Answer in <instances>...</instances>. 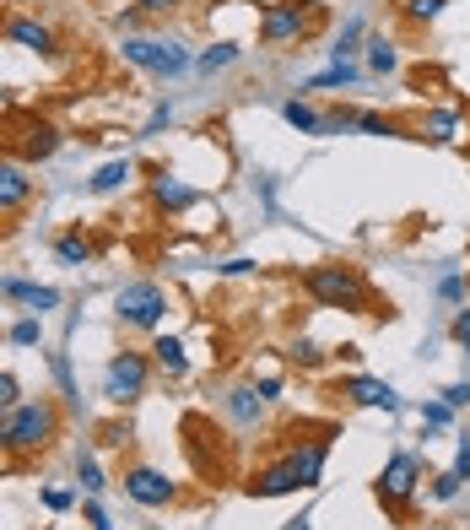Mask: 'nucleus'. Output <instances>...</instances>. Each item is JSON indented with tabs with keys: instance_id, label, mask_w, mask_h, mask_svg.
<instances>
[{
	"instance_id": "nucleus-28",
	"label": "nucleus",
	"mask_w": 470,
	"mask_h": 530,
	"mask_svg": "<svg viewBox=\"0 0 470 530\" xmlns=\"http://www.w3.org/2000/svg\"><path fill=\"white\" fill-rule=\"evenodd\" d=\"M357 130H362V136H400V125H395V119H389V114H373V109H362L357 114Z\"/></svg>"
},
{
	"instance_id": "nucleus-42",
	"label": "nucleus",
	"mask_w": 470,
	"mask_h": 530,
	"mask_svg": "<svg viewBox=\"0 0 470 530\" xmlns=\"http://www.w3.org/2000/svg\"><path fill=\"white\" fill-rule=\"evenodd\" d=\"M141 17H168V11H179V0H136Z\"/></svg>"
},
{
	"instance_id": "nucleus-49",
	"label": "nucleus",
	"mask_w": 470,
	"mask_h": 530,
	"mask_svg": "<svg viewBox=\"0 0 470 530\" xmlns=\"http://www.w3.org/2000/svg\"><path fill=\"white\" fill-rule=\"evenodd\" d=\"M146 530H163V525H146Z\"/></svg>"
},
{
	"instance_id": "nucleus-22",
	"label": "nucleus",
	"mask_w": 470,
	"mask_h": 530,
	"mask_svg": "<svg viewBox=\"0 0 470 530\" xmlns=\"http://www.w3.org/2000/svg\"><path fill=\"white\" fill-rule=\"evenodd\" d=\"M238 55H244V49L233 44V38H222V44H211V49H200V60H195V71L200 76H211V71H227V65H233Z\"/></svg>"
},
{
	"instance_id": "nucleus-45",
	"label": "nucleus",
	"mask_w": 470,
	"mask_h": 530,
	"mask_svg": "<svg viewBox=\"0 0 470 530\" xmlns=\"http://www.w3.org/2000/svg\"><path fill=\"white\" fill-rule=\"evenodd\" d=\"M454 341H460V347H470V309H460V320H454Z\"/></svg>"
},
{
	"instance_id": "nucleus-41",
	"label": "nucleus",
	"mask_w": 470,
	"mask_h": 530,
	"mask_svg": "<svg viewBox=\"0 0 470 530\" xmlns=\"http://www.w3.org/2000/svg\"><path fill=\"white\" fill-rule=\"evenodd\" d=\"M82 520H87L92 530H114V525H109V514H103V503H92V498L82 503Z\"/></svg>"
},
{
	"instance_id": "nucleus-11",
	"label": "nucleus",
	"mask_w": 470,
	"mask_h": 530,
	"mask_svg": "<svg viewBox=\"0 0 470 530\" xmlns=\"http://www.w3.org/2000/svg\"><path fill=\"white\" fill-rule=\"evenodd\" d=\"M341 395H352L357 406H379V412H400V395H395V384H384V379H368V374H352V379H341Z\"/></svg>"
},
{
	"instance_id": "nucleus-14",
	"label": "nucleus",
	"mask_w": 470,
	"mask_h": 530,
	"mask_svg": "<svg viewBox=\"0 0 470 530\" xmlns=\"http://www.w3.org/2000/svg\"><path fill=\"white\" fill-rule=\"evenodd\" d=\"M6 38L17 49H33V55H55V28H49V22H38V17H11L6 22Z\"/></svg>"
},
{
	"instance_id": "nucleus-46",
	"label": "nucleus",
	"mask_w": 470,
	"mask_h": 530,
	"mask_svg": "<svg viewBox=\"0 0 470 530\" xmlns=\"http://www.w3.org/2000/svg\"><path fill=\"white\" fill-rule=\"evenodd\" d=\"M0 449H6V412H0Z\"/></svg>"
},
{
	"instance_id": "nucleus-47",
	"label": "nucleus",
	"mask_w": 470,
	"mask_h": 530,
	"mask_svg": "<svg viewBox=\"0 0 470 530\" xmlns=\"http://www.w3.org/2000/svg\"><path fill=\"white\" fill-rule=\"evenodd\" d=\"M292 6H303V11H314V6H319V0H292Z\"/></svg>"
},
{
	"instance_id": "nucleus-40",
	"label": "nucleus",
	"mask_w": 470,
	"mask_h": 530,
	"mask_svg": "<svg viewBox=\"0 0 470 530\" xmlns=\"http://www.w3.org/2000/svg\"><path fill=\"white\" fill-rule=\"evenodd\" d=\"M103 444H109V449H125V444H130V422H109V428H103Z\"/></svg>"
},
{
	"instance_id": "nucleus-48",
	"label": "nucleus",
	"mask_w": 470,
	"mask_h": 530,
	"mask_svg": "<svg viewBox=\"0 0 470 530\" xmlns=\"http://www.w3.org/2000/svg\"><path fill=\"white\" fill-rule=\"evenodd\" d=\"M6 103H11V98H6V87H0V114H6Z\"/></svg>"
},
{
	"instance_id": "nucleus-34",
	"label": "nucleus",
	"mask_w": 470,
	"mask_h": 530,
	"mask_svg": "<svg viewBox=\"0 0 470 530\" xmlns=\"http://www.w3.org/2000/svg\"><path fill=\"white\" fill-rule=\"evenodd\" d=\"M357 38H362V22L352 17V22H346V28H341V38H335V49H330V55H335V60H346V55H352V49H357Z\"/></svg>"
},
{
	"instance_id": "nucleus-2",
	"label": "nucleus",
	"mask_w": 470,
	"mask_h": 530,
	"mask_svg": "<svg viewBox=\"0 0 470 530\" xmlns=\"http://www.w3.org/2000/svg\"><path fill=\"white\" fill-rule=\"evenodd\" d=\"M60 406L55 401H22L6 412V455H38L60 439Z\"/></svg>"
},
{
	"instance_id": "nucleus-12",
	"label": "nucleus",
	"mask_w": 470,
	"mask_h": 530,
	"mask_svg": "<svg viewBox=\"0 0 470 530\" xmlns=\"http://www.w3.org/2000/svg\"><path fill=\"white\" fill-rule=\"evenodd\" d=\"M292 471H298V487H319L325 482V460H330V439H303L292 449Z\"/></svg>"
},
{
	"instance_id": "nucleus-31",
	"label": "nucleus",
	"mask_w": 470,
	"mask_h": 530,
	"mask_svg": "<svg viewBox=\"0 0 470 530\" xmlns=\"http://www.w3.org/2000/svg\"><path fill=\"white\" fill-rule=\"evenodd\" d=\"M287 357H292L298 368H319V363H325V352H319L308 336H298V341H292V352H287Z\"/></svg>"
},
{
	"instance_id": "nucleus-33",
	"label": "nucleus",
	"mask_w": 470,
	"mask_h": 530,
	"mask_svg": "<svg viewBox=\"0 0 470 530\" xmlns=\"http://www.w3.org/2000/svg\"><path fill=\"white\" fill-rule=\"evenodd\" d=\"M454 422V406L449 401H427L422 406V428H449Z\"/></svg>"
},
{
	"instance_id": "nucleus-36",
	"label": "nucleus",
	"mask_w": 470,
	"mask_h": 530,
	"mask_svg": "<svg viewBox=\"0 0 470 530\" xmlns=\"http://www.w3.org/2000/svg\"><path fill=\"white\" fill-rule=\"evenodd\" d=\"M11 406H22V384L17 374H0V412H11Z\"/></svg>"
},
{
	"instance_id": "nucleus-16",
	"label": "nucleus",
	"mask_w": 470,
	"mask_h": 530,
	"mask_svg": "<svg viewBox=\"0 0 470 530\" xmlns=\"http://www.w3.org/2000/svg\"><path fill=\"white\" fill-rule=\"evenodd\" d=\"M152 368H163L168 379H184V374H190L184 341H179V336H163V330H157V336H152Z\"/></svg>"
},
{
	"instance_id": "nucleus-27",
	"label": "nucleus",
	"mask_w": 470,
	"mask_h": 530,
	"mask_svg": "<svg viewBox=\"0 0 470 530\" xmlns=\"http://www.w3.org/2000/svg\"><path fill=\"white\" fill-rule=\"evenodd\" d=\"M76 482H82V493H87V498L109 487V482H103V466H98L92 455H76Z\"/></svg>"
},
{
	"instance_id": "nucleus-13",
	"label": "nucleus",
	"mask_w": 470,
	"mask_h": 530,
	"mask_svg": "<svg viewBox=\"0 0 470 530\" xmlns=\"http://www.w3.org/2000/svg\"><path fill=\"white\" fill-rule=\"evenodd\" d=\"M244 487H249V498H287V493H298V471H292V460H276V466L254 471Z\"/></svg>"
},
{
	"instance_id": "nucleus-17",
	"label": "nucleus",
	"mask_w": 470,
	"mask_h": 530,
	"mask_svg": "<svg viewBox=\"0 0 470 530\" xmlns=\"http://www.w3.org/2000/svg\"><path fill=\"white\" fill-rule=\"evenodd\" d=\"M0 293H6V298H17V303H28V309H38V314L60 309V293H55V287H38V282H17V276H6V282H0Z\"/></svg>"
},
{
	"instance_id": "nucleus-25",
	"label": "nucleus",
	"mask_w": 470,
	"mask_h": 530,
	"mask_svg": "<svg viewBox=\"0 0 470 530\" xmlns=\"http://www.w3.org/2000/svg\"><path fill=\"white\" fill-rule=\"evenodd\" d=\"M352 82H357V65L352 60H335L330 71L308 76V92H319V87H352Z\"/></svg>"
},
{
	"instance_id": "nucleus-7",
	"label": "nucleus",
	"mask_w": 470,
	"mask_h": 530,
	"mask_svg": "<svg viewBox=\"0 0 470 530\" xmlns=\"http://www.w3.org/2000/svg\"><path fill=\"white\" fill-rule=\"evenodd\" d=\"M11 152H17V163H49L60 152V130L38 114H17L11 119Z\"/></svg>"
},
{
	"instance_id": "nucleus-4",
	"label": "nucleus",
	"mask_w": 470,
	"mask_h": 530,
	"mask_svg": "<svg viewBox=\"0 0 470 530\" xmlns=\"http://www.w3.org/2000/svg\"><path fill=\"white\" fill-rule=\"evenodd\" d=\"M114 314L130 330H157L168 320V287L163 282H125L114 293Z\"/></svg>"
},
{
	"instance_id": "nucleus-43",
	"label": "nucleus",
	"mask_w": 470,
	"mask_h": 530,
	"mask_svg": "<svg viewBox=\"0 0 470 530\" xmlns=\"http://www.w3.org/2000/svg\"><path fill=\"white\" fill-rule=\"evenodd\" d=\"M454 471H460V482H470V439H460V455H454Z\"/></svg>"
},
{
	"instance_id": "nucleus-35",
	"label": "nucleus",
	"mask_w": 470,
	"mask_h": 530,
	"mask_svg": "<svg viewBox=\"0 0 470 530\" xmlns=\"http://www.w3.org/2000/svg\"><path fill=\"white\" fill-rule=\"evenodd\" d=\"M71 503H76L71 487H44V509H49V514H65Z\"/></svg>"
},
{
	"instance_id": "nucleus-44",
	"label": "nucleus",
	"mask_w": 470,
	"mask_h": 530,
	"mask_svg": "<svg viewBox=\"0 0 470 530\" xmlns=\"http://www.w3.org/2000/svg\"><path fill=\"white\" fill-rule=\"evenodd\" d=\"M249 271H254V260H249V255H238V260H227V265H222V276H249Z\"/></svg>"
},
{
	"instance_id": "nucleus-21",
	"label": "nucleus",
	"mask_w": 470,
	"mask_h": 530,
	"mask_svg": "<svg viewBox=\"0 0 470 530\" xmlns=\"http://www.w3.org/2000/svg\"><path fill=\"white\" fill-rule=\"evenodd\" d=\"M281 119H287L292 130H303V136H319V130H325V114H314L303 98H287V103H281Z\"/></svg>"
},
{
	"instance_id": "nucleus-32",
	"label": "nucleus",
	"mask_w": 470,
	"mask_h": 530,
	"mask_svg": "<svg viewBox=\"0 0 470 530\" xmlns=\"http://www.w3.org/2000/svg\"><path fill=\"white\" fill-rule=\"evenodd\" d=\"M38 341H44V325H38V320H17V325H11V347H38Z\"/></svg>"
},
{
	"instance_id": "nucleus-30",
	"label": "nucleus",
	"mask_w": 470,
	"mask_h": 530,
	"mask_svg": "<svg viewBox=\"0 0 470 530\" xmlns=\"http://www.w3.org/2000/svg\"><path fill=\"white\" fill-rule=\"evenodd\" d=\"M460 487H465V482H460V471L449 466V471H438V476H433V487H427V493H433L438 503H449V498H460Z\"/></svg>"
},
{
	"instance_id": "nucleus-38",
	"label": "nucleus",
	"mask_w": 470,
	"mask_h": 530,
	"mask_svg": "<svg viewBox=\"0 0 470 530\" xmlns=\"http://www.w3.org/2000/svg\"><path fill=\"white\" fill-rule=\"evenodd\" d=\"M163 125H173V103H157V109H152V119H146V130H141V136H157V130H163Z\"/></svg>"
},
{
	"instance_id": "nucleus-39",
	"label": "nucleus",
	"mask_w": 470,
	"mask_h": 530,
	"mask_svg": "<svg viewBox=\"0 0 470 530\" xmlns=\"http://www.w3.org/2000/svg\"><path fill=\"white\" fill-rule=\"evenodd\" d=\"M443 401L454 406V412H465L470 406V379H460V384H449V390H443Z\"/></svg>"
},
{
	"instance_id": "nucleus-37",
	"label": "nucleus",
	"mask_w": 470,
	"mask_h": 530,
	"mask_svg": "<svg viewBox=\"0 0 470 530\" xmlns=\"http://www.w3.org/2000/svg\"><path fill=\"white\" fill-rule=\"evenodd\" d=\"M438 298L460 303V298H465V276H460V271H449V276H443V282H438Z\"/></svg>"
},
{
	"instance_id": "nucleus-20",
	"label": "nucleus",
	"mask_w": 470,
	"mask_h": 530,
	"mask_svg": "<svg viewBox=\"0 0 470 530\" xmlns=\"http://www.w3.org/2000/svg\"><path fill=\"white\" fill-rule=\"evenodd\" d=\"M130 179H136V163H130V157H114V163H103L87 184H92V195H114V190H125Z\"/></svg>"
},
{
	"instance_id": "nucleus-24",
	"label": "nucleus",
	"mask_w": 470,
	"mask_h": 530,
	"mask_svg": "<svg viewBox=\"0 0 470 530\" xmlns=\"http://www.w3.org/2000/svg\"><path fill=\"white\" fill-rule=\"evenodd\" d=\"M368 71H379V76L400 71V49L389 38H368Z\"/></svg>"
},
{
	"instance_id": "nucleus-26",
	"label": "nucleus",
	"mask_w": 470,
	"mask_h": 530,
	"mask_svg": "<svg viewBox=\"0 0 470 530\" xmlns=\"http://www.w3.org/2000/svg\"><path fill=\"white\" fill-rule=\"evenodd\" d=\"M49 374H55V384H60V395H65V401H82V390H76V374H71V357H65V352H49Z\"/></svg>"
},
{
	"instance_id": "nucleus-15",
	"label": "nucleus",
	"mask_w": 470,
	"mask_h": 530,
	"mask_svg": "<svg viewBox=\"0 0 470 530\" xmlns=\"http://www.w3.org/2000/svg\"><path fill=\"white\" fill-rule=\"evenodd\" d=\"M195 201H200V190H195V184H184V179H173L168 168L152 179V206L157 211H190Z\"/></svg>"
},
{
	"instance_id": "nucleus-6",
	"label": "nucleus",
	"mask_w": 470,
	"mask_h": 530,
	"mask_svg": "<svg viewBox=\"0 0 470 530\" xmlns=\"http://www.w3.org/2000/svg\"><path fill=\"white\" fill-rule=\"evenodd\" d=\"M416 487H422V460L411 455V449H395V455L384 460V476H379V503L389 514H406V503L416 498Z\"/></svg>"
},
{
	"instance_id": "nucleus-8",
	"label": "nucleus",
	"mask_w": 470,
	"mask_h": 530,
	"mask_svg": "<svg viewBox=\"0 0 470 530\" xmlns=\"http://www.w3.org/2000/svg\"><path fill=\"white\" fill-rule=\"evenodd\" d=\"M119 487H125V498L141 503V509H168V503H179V487H173L157 466H125Z\"/></svg>"
},
{
	"instance_id": "nucleus-19",
	"label": "nucleus",
	"mask_w": 470,
	"mask_h": 530,
	"mask_svg": "<svg viewBox=\"0 0 470 530\" xmlns=\"http://www.w3.org/2000/svg\"><path fill=\"white\" fill-rule=\"evenodd\" d=\"M422 136L433 141V147H454V141H460V109H433L422 119Z\"/></svg>"
},
{
	"instance_id": "nucleus-5",
	"label": "nucleus",
	"mask_w": 470,
	"mask_h": 530,
	"mask_svg": "<svg viewBox=\"0 0 470 530\" xmlns=\"http://www.w3.org/2000/svg\"><path fill=\"white\" fill-rule=\"evenodd\" d=\"M146 379H152V357L146 352H114L109 368H103V395L114 406H130L146 395Z\"/></svg>"
},
{
	"instance_id": "nucleus-10",
	"label": "nucleus",
	"mask_w": 470,
	"mask_h": 530,
	"mask_svg": "<svg viewBox=\"0 0 470 530\" xmlns=\"http://www.w3.org/2000/svg\"><path fill=\"white\" fill-rule=\"evenodd\" d=\"M33 201V179H28V163L0 152V217H17L22 206Z\"/></svg>"
},
{
	"instance_id": "nucleus-23",
	"label": "nucleus",
	"mask_w": 470,
	"mask_h": 530,
	"mask_svg": "<svg viewBox=\"0 0 470 530\" xmlns=\"http://www.w3.org/2000/svg\"><path fill=\"white\" fill-rule=\"evenodd\" d=\"M55 255H60V265H92V238L60 233V238H55Z\"/></svg>"
},
{
	"instance_id": "nucleus-3",
	"label": "nucleus",
	"mask_w": 470,
	"mask_h": 530,
	"mask_svg": "<svg viewBox=\"0 0 470 530\" xmlns=\"http://www.w3.org/2000/svg\"><path fill=\"white\" fill-rule=\"evenodd\" d=\"M119 55L136 65V71H146V76H184L195 65L190 49H184L179 38H136V33H125Z\"/></svg>"
},
{
	"instance_id": "nucleus-1",
	"label": "nucleus",
	"mask_w": 470,
	"mask_h": 530,
	"mask_svg": "<svg viewBox=\"0 0 470 530\" xmlns=\"http://www.w3.org/2000/svg\"><path fill=\"white\" fill-rule=\"evenodd\" d=\"M303 293L319 309H341V314H373V287L357 265H308L303 271Z\"/></svg>"
},
{
	"instance_id": "nucleus-18",
	"label": "nucleus",
	"mask_w": 470,
	"mask_h": 530,
	"mask_svg": "<svg viewBox=\"0 0 470 530\" xmlns=\"http://www.w3.org/2000/svg\"><path fill=\"white\" fill-rule=\"evenodd\" d=\"M227 412H233L238 428H254L265 412V395L260 390H249V384H238V390H227Z\"/></svg>"
},
{
	"instance_id": "nucleus-29",
	"label": "nucleus",
	"mask_w": 470,
	"mask_h": 530,
	"mask_svg": "<svg viewBox=\"0 0 470 530\" xmlns=\"http://www.w3.org/2000/svg\"><path fill=\"white\" fill-rule=\"evenodd\" d=\"M449 6V0H406V22L416 28H427V22H438V11Z\"/></svg>"
},
{
	"instance_id": "nucleus-9",
	"label": "nucleus",
	"mask_w": 470,
	"mask_h": 530,
	"mask_svg": "<svg viewBox=\"0 0 470 530\" xmlns=\"http://www.w3.org/2000/svg\"><path fill=\"white\" fill-rule=\"evenodd\" d=\"M308 28H314V17H308L303 6H292V0L265 6V17H260V38H265V44H298Z\"/></svg>"
}]
</instances>
